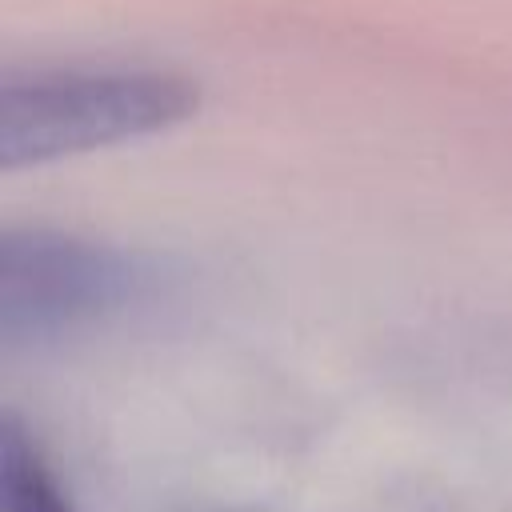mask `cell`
<instances>
[{"label": "cell", "instance_id": "obj_2", "mask_svg": "<svg viewBox=\"0 0 512 512\" xmlns=\"http://www.w3.org/2000/svg\"><path fill=\"white\" fill-rule=\"evenodd\" d=\"M136 284V264L68 232L12 228L0 240V328L44 336L116 308Z\"/></svg>", "mask_w": 512, "mask_h": 512}, {"label": "cell", "instance_id": "obj_3", "mask_svg": "<svg viewBox=\"0 0 512 512\" xmlns=\"http://www.w3.org/2000/svg\"><path fill=\"white\" fill-rule=\"evenodd\" d=\"M0 512H72L40 444L16 420L0 432Z\"/></svg>", "mask_w": 512, "mask_h": 512}, {"label": "cell", "instance_id": "obj_1", "mask_svg": "<svg viewBox=\"0 0 512 512\" xmlns=\"http://www.w3.org/2000/svg\"><path fill=\"white\" fill-rule=\"evenodd\" d=\"M196 84L164 68H52L0 88V164H44L160 128L196 112Z\"/></svg>", "mask_w": 512, "mask_h": 512}]
</instances>
